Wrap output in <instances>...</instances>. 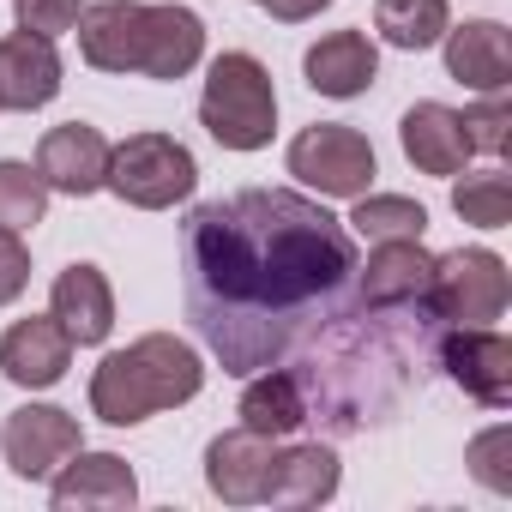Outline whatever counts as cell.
<instances>
[{
	"mask_svg": "<svg viewBox=\"0 0 512 512\" xmlns=\"http://www.w3.org/2000/svg\"><path fill=\"white\" fill-rule=\"evenodd\" d=\"M356 235L320 199L247 187L193 205L181 229V302L223 374L284 368L356 314Z\"/></svg>",
	"mask_w": 512,
	"mask_h": 512,
	"instance_id": "cell-1",
	"label": "cell"
},
{
	"mask_svg": "<svg viewBox=\"0 0 512 512\" xmlns=\"http://www.w3.org/2000/svg\"><path fill=\"white\" fill-rule=\"evenodd\" d=\"M205 386V362L187 338L175 332H145L127 350L103 356L91 374V416L109 428H139L157 410L193 404Z\"/></svg>",
	"mask_w": 512,
	"mask_h": 512,
	"instance_id": "cell-2",
	"label": "cell"
},
{
	"mask_svg": "<svg viewBox=\"0 0 512 512\" xmlns=\"http://www.w3.org/2000/svg\"><path fill=\"white\" fill-rule=\"evenodd\" d=\"M199 127L223 145V151H266L278 133V91L260 55L229 49L205 67V91H199Z\"/></svg>",
	"mask_w": 512,
	"mask_h": 512,
	"instance_id": "cell-3",
	"label": "cell"
},
{
	"mask_svg": "<svg viewBox=\"0 0 512 512\" xmlns=\"http://www.w3.org/2000/svg\"><path fill=\"white\" fill-rule=\"evenodd\" d=\"M512 302V284H506V260L494 247H452L434 260V278H428V296H422V314L434 326H494Z\"/></svg>",
	"mask_w": 512,
	"mask_h": 512,
	"instance_id": "cell-4",
	"label": "cell"
},
{
	"mask_svg": "<svg viewBox=\"0 0 512 512\" xmlns=\"http://www.w3.org/2000/svg\"><path fill=\"white\" fill-rule=\"evenodd\" d=\"M103 187L121 199V205H139V211H169L181 205L193 187H199V163L181 139L169 133H133L121 145H109V175Z\"/></svg>",
	"mask_w": 512,
	"mask_h": 512,
	"instance_id": "cell-5",
	"label": "cell"
},
{
	"mask_svg": "<svg viewBox=\"0 0 512 512\" xmlns=\"http://www.w3.org/2000/svg\"><path fill=\"white\" fill-rule=\"evenodd\" d=\"M290 175L302 187H314L320 199H356L374 187L380 163H374V145L344 127V121H320V127H302L290 139Z\"/></svg>",
	"mask_w": 512,
	"mask_h": 512,
	"instance_id": "cell-6",
	"label": "cell"
},
{
	"mask_svg": "<svg viewBox=\"0 0 512 512\" xmlns=\"http://www.w3.org/2000/svg\"><path fill=\"white\" fill-rule=\"evenodd\" d=\"M434 278V253L422 247V235H398V241H374L368 266H356V308L362 314H416Z\"/></svg>",
	"mask_w": 512,
	"mask_h": 512,
	"instance_id": "cell-7",
	"label": "cell"
},
{
	"mask_svg": "<svg viewBox=\"0 0 512 512\" xmlns=\"http://www.w3.org/2000/svg\"><path fill=\"white\" fill-rule=\"evenodd\" d=\"M79 446H85V428L61 404H25V410L7 416V428H0V452H7L19 482H49Z\"/></svg>",
	"mask_w": 512,
	"mask_h": 512,
	"instance_id": "cell-8",
	"label": "cell"
},
{
	"mask_svg": "<svg viewBox=\"0 0 512 512\" xmlns=\"http://www.w3.org/2000/svg\"><path fill=\"white\" fill-rule=\"evenodd\" d=\"M440 368L482 404L506 410L512 404V344L494 326H446L440 338Z\"/></svg>",
	"mask_w": 512,
	"mask_h": 512,
	"instance_id": "cell-9",
	"label": "cell"
},
{
	"mask_svg": "<svg viewBox=\"0 0 512 512\" xmlns=\"http://www.w3.org/2000/svg\"><path fill=\"white\" fill-rule=\"evenodd\" d=\"M49 500L55 512H127L139 500V476L121 452H73L55 476H49Z\"/></svg>",
	"mask_w": 512,
	"mask_h": 512,
	"instance_id": "cell-10",
	"label": "cell"
},
{
	"mask_svg": "<svg viewBox=\"0 0 512 512\" xmlns=\"http://www.w3.org/2000/svg\"><path fill=\"white\" fill-rule=\"evenodd\" d=\"M37 175L49 193H67V199H91L109 175V139L91 127V121H61L43 133L37 145Z\"/></svg>",
	"mask_w": 512,
	"mask_h": 512,
	"instance_id": "cell-11",
	"label": "cell"
},
{
	"mask_svg": "<svg viewBox=\"0 0 512 512\" xmlns=\"http://www.w3.org/2000/svg\"><path fill=\"white\" fill-rule=\"evenodd\" d=\"M272 452L278 440L253 434V428H229L205 446V488L223 506H266V476H272Z\"/></svg>",
	"mask_w": 512,
	"mask_h": 512,
	"instance_id": "cell-12",
	"label": "cell"
},
{
	"mask_svg": "<svg viewBox=\"0 0 512 512\" xmlns=\"http://www.w3.org/2000/svg\"><path fill=\"white\" fill-rule=\"evenodd\" d=\"M67 362H73V338L55 314H31V320H13L7 338H0V374L25 392H49L67 380Z\"/></svg>",
	"mask_w": 512,
	"mask_h": 512,
	"instance_id": "cell-13",
	"label": "cell"
},
{
	"mask_svg": "<svg viewBox=\"0 0 512 512\" xmlns=\"http://www.w3.org/2000/svg\"><path fill=\"white\" fill-rule=\"evenodd\" d=\"M205 61V19L181 0L145 7V37H139V73L145 79H187Z\"/></svg>",
	"mask_w": 512,
	"mask_h": 512,
	"instance_id": "cell-14",
	"label": "cell"
},
{
	"mask_svg": "<svg viewBox=\"0 0 512 512\" xmlns=\"http://www.w3.org/2000/svg\"><path fill=\"white\" fill-rule=\"evenodd\" d=\"M61 97V55L49 37L37 31H13L0 37V109H49Z\"/></svg>",
	"mask_w": 512,
	"mask_h": 512,
	"instance_id": "cell-15",
	"label": "cell"
},
{
	"mask_svg": "<svg viewBox=\"0 0 512 512\" xmlns=\"http://www.w3.org/2000/svg\"><path fill=\"white\" fill-rule=\"evenodd\" d=\"M79 55L97 73H139V37H145V0H91L73 25Z\"/></svg>",
	"mask_w": 512,
	"mask_h": 512,
	"instance_id": "cell-16",
	"label": "cell"
},
{
	"mask_svg": "<svg viewBox=\"0 0 512 512\" xmlns=\"http://www.w3.org/2000/svg\"><path fill=\"white\" fill-rule=\"evenodd\" d=\"M446 73L464 85V91H476V97H494V91H506L512 85V37H506V25H494V19H470V25H446Z\"/></svg>",
	"mask_w": 512,
	"mask_h": 512,
	"instance_id": "cell-17",
	"label": "cell"
},
{
	"mask_svg": "<svg viewBox=\"0 0 512 512\" xmlns=\"http://www.w3.org/2000/svg\"><path fill=\"white\" fill-rule=\"evenodd\" d=\"M49 314L67 326V338L79 344V350H97L109 332H115V290H109V278L97 272V266H67L61 278H55V290H49Z\"/></svg>",
	"mask_w": 512,
	"mask_h": 512,
	"instance_id": "cell-18",
	"label": "cell"
},
{
	"mask_svg": "<svg viewBox=\"0 0 512 512\" xmlns=\"http://www.w3.org/2000/svg\"><path fill=\"white\" fill-rule=\"evenodd\" d=\"M398 145H404V157H410L422 175H464V163H470L464 121H458V109H446V103H416V109H404Z\"/></svg>",
	"mask_w": 512,
	"mask_h": 512,
	"instance_id": "cell-19",
	"label": "cell"
},
{
	"mask_svg": "<svg viewBox=\"0 0 512 512\" xmlns=\"http://www.w3.org/2000/svg\"><path fill=\"white\" fill-rule=\"evenodd\" d=\"M338 452L320 440H296L272 452V476H266V506H326L338 494Z\"/></svg>",
	"mask_w": 512,
	"mask_h": 512,
	"instance_id": "cell-20",
	"label": "cell"
},
{
	"mask_svg": "<svg viewBox=\"0 0 512 512\" xmlns=\"http://www.w3.org/2000/svg\"><path fill=\"white\" fill-rule=\"evenodd\" d=\"M302 73H308V85L320 97H338L344 103V97H362L380 79V49L362 31H332V37H320L302 55Z\"/></svg>",
	"mask_w": 512,
	"mask_h": 512,
	"instance_id": "cell-21",
	"label": "cell"
},
{
	"mask_svg": "<svg viewBox=\"0 0 512 512\" xmlns=\"http://www.w3.org/2000/svg\"><path fill=\"white\" fill-rule=\"evenodd\" d=\"M235 416H241V428L266 434V440H290L308 428V392L290 368H260V374H247Z\"/></svg>",
	"mask_w": 512,
	"mask_h": 512,
	"instance_id": "cell-22",
	"label": "cell"
},
{
	"mask_svg": "<svg viewBox=\"0 0 512 512\" xmlns=\"http://www.w3.org/2000/svg\"><path fill=\"white\" fill-rule=\"evenodd\" d=\"M446 25H452V7H446V0H374V31H380L392 49H404V55L434 49V43L446 37Z\"/></svg>",
	"mask_w": 512,
	"mask_h": 512,
	"instance_id": "cell-23",
	"label": "cell"
},
{
	"mask_svg": "<svg viewBox=\"0 0 512 512\" xmlns=\"http://www.w3.org/2000/svg\"><path fill=\"white\" fill-rule=\"evenodd\" d=\"M344 223L356 235H368V241H398V235H422L428 229V205H416L410 193H356Z\"/></svg>",
	"mask_w": 512,
	"mask_h": 512,
	"instance_id": "cell-24",
	"label": "cell"
},
{
	"mask_svg": "<svg viewBox=\"0 0 512 512\" xmlns=\"http://www.w3.org/2000/svg\"><path fill=\"white\" fill-rule=\"evenodd\" d=\"M49 217V187L31 163H13V157H0V229H37Z\"/></svg>",
	"mask_w": 512,
	"mask_h": 512,
	"instance_id": "cell-25",
	"label": "cell"
},
{
	"mask_svg": "<svg viewBox=\"0 0 512 512\" xmlns=\"http://www.w3.org/2000/svg\"><path fill=\"white\" fill-rule=\"evenodd\" d=\"M452 211H458L464 223H476V229H506V223H512V181H506L500 169L464 175V181L452 187Z\"/></svg>",
	"mask_w": 512,
	"mask_h": 512,
	"instance_id": "cell-26",
	"label": "cell"
},
{
	"mask_svg": "<svg viewBox=\"0 0 512 512\" xmlns=\"http://www.w3.org/2000/svg\"><path fill=\"white\" fill-rule=\"evenodd\" d=\"M458 121H464V139H470V157H506V139H512V133H506V127H512L506 91H494V97L458 109Z\"/></svg>",
	"mask_w": 512,
	"mask_h": 512,
	"instance_id": "cell-27",
	"label": "cell"
},
{
	"mask_svg": "<svg viewBox=\"0 0 512 512\" xmlns=\"http://www.w3.org/2000/svg\"><path fill=\"white\" fill-rule=\"evenodd\" d=\"M506 452H512V428L506 422H494V428H482L476 440H470V476L488 488V494H512V464H506Z\"/></svg>",
	"mask_w": 512,
	"mask_h": 512,
	"instance_id": "cell-28",
	"label": "cell"
},
{
	"mask_svg": "<svg viewBox=\"0 0 512 512\" xmlns=\"http://www.w3.org/2000/svg\"><path fill=\"white\" fill-rule=\"evenodd\" d=\"M85 13V0H19V31H37V37H67Z\"/></svg>",
	"mask_w": 512,
	"mask_h": 512,
	"instance_id": "cell-29",
	"label": "cell"
},
{
	"mask_svg": "<svg viewBox=\"0 0 512 512\" xmlns=\"http://www.w3.org/2000/svg\"><path fill=\"white\" fill-rule=\"evenodd\" d=\"M25 284H31V253H25V235L0 229V308L19 302V296H25Z\"/></svg>",
	"mask_w": 512,
	"mask_h": 512,
	"instance_id": "cell-30",
	"label": "cell"
},
{
	"mask_svg": "<svg viewBox=\"0 0 512 512\" xmlns=\"http://www.w3.org/2000/svg\"><path fill=\"white\" fill-rule=\"evenodd\" d=\"M260 7H266L278 25H302V19H320L332 0H260Z\"/></svg>",
	"mask_w": 512,
	"mask_h": 512,
	"instance_id": "cell-31",
	"label": "cell"
}]
</instances>
